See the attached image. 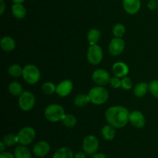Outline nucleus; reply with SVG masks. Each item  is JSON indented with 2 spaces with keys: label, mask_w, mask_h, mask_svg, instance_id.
<instances>
[{
  "label": "nucleus",
  "mask_w": 158,
  "mask_h": 158,
  "mask_svg": "<svg viewBox=\"0 0 158 158\" xmlns=\"http://www.w3.org/2000/svg\"><path fill=\"white\" fill-rule=\"evenodd\" d=\"M105 117L110 125L115 128H121L129 121L130 113L126 107L122 106H111L106 110Z\"/></svg>",
  "instance_id": "f257e3e1"
},
{
  "label": "nucleus",
  "mask_w": 158,
  "mask_h": 158,
  "mask_svg": "<svg viewBox=\"0 0 158 158\" xmlns=\"http://www.w3.org/2000/svg\"><path fill=\"white\" fill-rule=\"evenodd\" d=\"M88 96L91 103L95 105H101L107 100L109 97L108 91L102 86H96L89 90Z\"/></svg>",
  "instance_id": "f03ea898"
},
{
  "label": "nucleus",
  "mask_w": 158,
  "mask_h": 158,
  "mask_svg": "<svg viewBox=\"0 0 158 158\" xmlns=\"http://www.w3.org/2000/svg\"><path fill=\"white\" fill-rule=\"evenodd\" d=\"M45 117L50 122H58L62 120L65 116L63 108L60 105L51 104L45 109Z\"/></svg>",
  "instance_id": "7ed1b4c3"
},
{
  "label": "nucleus",
  "mask_w": 158,
  "mask_h": 158,
  "mask_svg": "<svg viewBox=\"0 0 158 158\" xmlns=\"http://www.w3.org/2000/svg\"><path fill=\"white\" fill-rule=\"evenodd\" d=\"M23 77L26 83L35 84L40 80V72L35 65H26L23 69Z\"/></svg>",
  "instance_id": "20e7f679"
},
{
  "label": "nucleus",
  "mask_w": 158,
  "mask_h": 158,
  "mask_svg": "<svg viewBox=\"0 0 158 158\" xmlns=\"http://www.w3.org/2000/svg\"><path fill=\"white\" fill-rule=\"evenodd\" d=\"M35 103V97L29 91H23L19 98V106L23 111L31 110L33 108Z\"/></svg>",
  "instance_id": "39448f33"
},
{
  "label": "nucleus",
  "mask_w": 158,
  "mask_h": 158,
  "mask_svg": "<svg viewBox=\"0 0 158 158\" xmlns=\"http://www.w3.org/2000/svg\"><path fill=\"white\" fill-rule=\"evenodd\" d=\"M35 137V132L33 128L26 127L23 128L17 134L18 142L22 145H28L33 141Z\"/></svg>",
  "instance_id": "423d86ee"
},
{
  "label": "nucleus",
  "mask_w": 158,
  "mask_h": 158,
  "mask_svg": "<svg viewBox=\"0 0 158 158\" xmlns=\"http://www.w3.org/2000/svg\"><path fill=\"white\" fill-rule=\"evenodd\" d=\"M103 50L98 45H92L87 52V60L91 64L97 65L103 60Z\"/></svg>",
  "instance_id": "0eeeda50"
},
{
  "label": "nucleus",
  "mask_w": 158,
  "mask_h": 158,
  "mask_svg": "<svg viewBox=\"0 0 158 158\" xmlns=\"http://www.w3.org/2000/svg\"><path fill=\"white\" fill-rule=\"evenodd\" d=\"M99 148V140L95 136L89 135L83 140V148L87 154H94L97 151Z\"/></svg>",
  "instance_id": "6e6552de"
},
{
  "label": "nucleus",
  "mask_w": 158,
  "mask_h": 158,
  "mask_svg": "<svg viewBox=\"0 0 158 158\" xmlns=\"http://www.w3.org/2000/svg\"><path fill=\"white\" fill-rule=\"evenodd\" d=\"M93 80L99 86H105L110 82V76L107 71L102 69L95 70L93 73Z\"/></svg>",
  "instance_id": "1a4fd4ad"
},
{
  "label": "nucleus",
  "mask_w": 158,
  "mask_h": 158,
  "mask_svg": "<svg viewBox=\"0 0 158 158\" xmlns=\"http://www.w3.org/2000/svg\"><path fill=\"white\" fill-rule=\"evenodd\" d=\"M125 43L124 41L121 38L116 37L111 40L110 43L109 45V52L112 56H117L120 54L122 53V52L124 49Z\"/></svg>",
  "instance_id": "9d476101"
},
{
  "label": "nucleus",
  "mask_w": 158,
  "mask_h": 158,
  "mask_svg": "<svg viewBox=\"0 0 158 158\" xmlns=\"http://www.w3.org/2000/svg\"><path fill=\"white\" fill-rule=\"evenodd\" d=\"M123 8L127 13L131 15L136 14L140 9V0H123Z\"/></svg>",
  "instance_id": "9b49d317"
},
{
  "label": "nucleus",
  "mask_w": 158,
  "mask_h": 158,
  "mask_svg": "<svg viewBox=\"0 0 158 158\" xmlns=\"http://www.w3.org/2000/svg\"><path fill=\"white\" fill-rule=\"evenodd\" d=\"M129 120L131 124L137 128H142L145 125V118L140 111H134L130 114Z\"/></svg>",
  "instance_id": "f8f14e48"
},
{
  "label": "nucleus",
  "mask_w": 158,
  "mask_h": 158,
  "mask_svg": "<svg viewBox=\"0 0 158 158\" xmlns=\"http://www.w3.org/2000/svg\"><path fill=\"white\" fill-rule=\"evenodd\" d=\"M73 89V83L70 80H64L61 82L56 89V93L60 97H64L69 95Z\"/></svg>",
  "instance_id": "ddd939ff"
},
{
  "label": "nucleus",
  "mask_w": 158,
  "mask_h": 158,
  "mask_svg": "<svg viewBox=\"0 0 158 158\" xmlns=\"http://www.w3.org/2000/svg\"><path fill=\"white\" fill-rule=\"evenodd\" d=\"M50 151V146L46 141H40L34 146L33 153L39 157L46 156Z\"/></svg>",
  "instance_id": "4468645a"
},
{
  "label": "nucleus",
  "mask_w": 158,
  "mask_h": 158,
  "mask_svg": "<svg viewBox=\"0 0 158 158\" xmlns=\"http://www.w3.org/2000/svg\"><path fill=\"white\" fill-rule=\"evenodd\" d=\"M113 72L117 77H123L129 73V67L126 63L118 62L113 65Z\"/></svg>",
  "instance_id": "2eb2a0df"
},
{
  "label": "nucleus",
  "mask_w": 158,
  "mask_h": 158,
  "mask_svg": "<svg viewBox=\"0 0 158 158\" xmlns=\"http://www.w3.org/2000/svg\"><path fill=\"white\" fill-rule=\"evenodd\" d=\"M0 45L3 50L6 52H11L14 50L15 48V40L10 36H5L3 37L0 42Z\"/></svg>",
  "instance_id": "dca6fc26"
},
{
  "label": "nucleus",
  "mask_w": 158,
  "mask_h": 158,
  "mask_svg": "<svg viewBox=\"0 0 158 158\" xmlns=\"http://www.w3.org/2000/svg\"><path fill=\"white\" fill-rule=\"evenodd\" d=\"M12 12L15 18L21 19L26 16V9L20 3H15V5H13L12 7Z\"/></svg>",
  "instance_id": "f3484780"
},
{
  "label": "nucleus",
  "mask_w": 158,
  "mask_h": 158,
  "mask_svg": "<svg viewBox=\"0 0 158 158\" xmlns=\"http://www.w3.org/2000/svg\"><path fill=\"white\" fill-rule=\"evenodd\" d=\"M115 127L111 125H106L102 129V136L106 140H112L114 138L116 134Z\"/></svg>",
  "instance_id": "a211bd4d"
},
{
  "label": "nucleus",
  "mask_w": 158,
  "mask_h": 158,
  "mask_svg": "<svg viewBox=\"0 0 158 158\" xmlns=\"http://www.w3.org/2000/svg\"><path fill=\"white\" fill-rule=\"evenodd\" d=\"M148 89H149V85L147 83H137L134 88V94L136 97H142L147 94Z\"/></svg>",
  "instance_id": "6ab92c4d"
},
{
  "label": "nucleus",
  "mask_w": 158,
  "mask_h": 158,
  "mask_svg": "<svg viewBox=\"0 0 158 158\" xmlns=\"http://www.w3.org/2000/svg\"><path fill=\"white\" fill-rule=\"evenodd\" d=\"M15 158H31V154L29 150L25 145L19 146L15 150Z\"/></svg>",
  "instance_id": "aec40b11"
},
{
  "label": "nucleus",
  "mask_w": 158,
  "mask_h": 158,
  "mask_svg": "<svg viewBox=\"0 0 158 158\" xmlns=\"http://www.w3.org/2000/svg\"><path fill=\"white\" fill-rule=\"evenodd\" d=\"M100 38V32L97 29H91L87 35V39L90 46L96 45Z\"/></svg>",
  "instance_id": "412c9836"
},
{
  "label": "nucleus",
  "mask_w": 158,
  "mask_h": 158,
  "mask_svg": "<svg viewBox=\"0 0 158 158\" xmlns=\"http://www.w3.org/2000/svg\"><path fill=\"white\" fill-rule=\"evenodd\" d=\"M53 158H73V154L69 148H62L55 153Z\"/></svg>",
  "instance_id": "4be33fe9"
},
{
  "label": "nucleus",
  "mask_w": 158,
  "mask_h": 158,
  "mask_svg": "<svg viewBox=\"0 0 158 158\" xmlns=\"http://www.w3.org/2000/svg\"><path fill=\"white\" fill-rule=\"evenodd\" d=\"M90 102L89 97L86 94H79L75 97L74 100V104L77 106H84Z\"/></svg>",
  "instance_id": "5701e85b"
},
{
  "label": "nucleus",
  "mask_w": 158,
  "mask_h": 158,
  "mask_svg": "<svg viewBox=\"0 0 158 158\" xmlns=\"http://www.w3.org/2000/svg\"><path fill=\"white\" fill-rule=\"evenodd\" d=\"M9 91L12 95L20 96L23 94V87L18 82H12L9 86Z\"/></svg>",
  "instance_id": "b1692460"
},
{
  "label": "nucleus",
  "mask_w": 158,
  "mask_h": 158,
  "mask_svg": "<svg viewBox=\"0 0 158 158\" xmlns=\"http://www.w3.org/2000/svg\"><path fill=\"white\" fill-rule=\"evenodd\" d=\"M63 124L68 128H73L77 124V119L72 114H65L64 117L62 120Z\"/></svg>",
  "instance_id": "393cba45"
},
{
  "label": "nucleus",
  "mask_w": 158,
  "mask_h": 158,
  "mask_svg": "<svg viewBox=\"0 0 158 158\" xmlns=\"http://www.w3.org/2000/svg\"><path fill=\"white\" fill-rule=\"evenodd\" d=\"M23 69H22L19 65L14 64L9 66V69H8V72H9V73L12 77H18L19 76L23 75Z\"/></svg>",
  "instance_id": "a878e982"
},
{
  "label": "nucleus",
  "mask_w": 158,
  "mask_h": 158,
  "mask_svg": "<svg viewBox=\"0 0 158 158\" xmlns=\"http://www.w3.org/2000/svg\"><path fill=\"white\" fill-rule=\"evenodd\" d=\"M2 142L6 146L11 147L18 142V137H17V136L13 135V134H8V135L5 136Z\"/></svg>",
  "instance_id": "bb28decb"
},
{
  "label": "nucleus",
  "mask_w": 158,
  "mask_h": 158,
  "mask_svg": "<svg viewBox=\"0 0 158 158\" xmlns=\"http://www.w3.org/2000/svg\"><path fill=\"white\" fill-rule=\"evenodd\" d=\"M113 33L116 37H122L123 34L125 33V27L123 25L120 24V23H117L113 28Z\"/></svg>",
  "instance_id": "cd10ccee"
},
{
  "label": "nucleus",
  "mask_w": 158,
  "mask_h": 158,
  "mask_svg": "<svg viewBox=\"0 0 158 158\" xmlns=\"http://www.w3.org/2000/svg\"><path fill=\"white\" fill-rule=\"evenodd\" d=\"M56 87L55 86V85L52 83H49V82L45 83L44 84H43V86H42V89H43V92L46 94H53L56 91Z\"/></svg>",
  "instance_id": "c85d7f7f"
},
{
  "label": "nucleus",
  "mask_w": 158,
  "mask_h": 158,
  "mask_svg": "<svg viewBox=\"0 0 158 158\" xmlns=\"http://www.w3.org/2000/svg\"><path fill=\"white\" fill-rule=\"evenodd\" d=\"M149 89L151 94L158 99V80H154L149 84Z\"/></svg>",
  "instance_id": "c756f323"
},
{
  "label": "nucleus",
  "mask_w": 158,
  "mask_h": 158,
  "mask_svg": "<svg viewBox=\"0 0 158 158\" xmlns=\"http://www.w3.org/2000/svg\"><path fill=\"white\" fill-rule=\"evenodd\" d=\"M132 81L130 78L126 77L121 80V86L124 89H130L132 87Z\"/></svg>",
  "instance_id": "7c9ffc66"
},
{
  "label": "nucleus",
  "mask_w": 158,
  "mask_h": 158,
  "mask_svg": "<svg viewBox=\"0 0 158 158\" xmlns=\"http://www.w3.org/2000/svg\"><path fill=\"white\" fill-rule=\"evenodd\" d=\"M110 83V86L114 88H119L121 86V80L117 77L111 78Z\"/></svg>",
  "instance_id": "2f4dec72"
},
{
  "label": "nucleus",
  "mask_w": 158,
  "mask_h": 158,
  "mask_svg": "<svg viewBox=\"0 0 158 158\" xmlns=\"http://www.w3.org/2000/svg\"><path fill=\"white\" fill-rule=\"evenodd\" d=\"M148 6L151 10H154V9H155L157 7V0H151L148 2Z\"/></svg>",
  "instance_id": "473e14b6"
},
{
  "label": "nucleus",
  "mask_w": 158,
  "mask_h": 158,
  "mask_svg": "<svg viewBox=\"0 0 158 158\" xmlns=\"http://www.w3.org/2000/svg\"><path fill=\"white\" fill-rule=\"evenodd\" d=\"M0 158H15L11 153L9 152H2L0 154Z\"/></svg>",
  "instance_id": "72a5a7b5"
},
{
  "label": "nucleus",
  "mask_w": 158,
  "mask_h": 158,
  "mask_svg": "<svg viewBox=\"0 0 158 158\" xmlns=\"http://www.w3.org/2000/svg\"><path fill=\"white\" fill-rule=\"evenodd\" d=\"M74 158H86V154L83 152H78L77 154L75 155Z\"/></svg>",
  "instance_id": "f704fd0d"
},
{
  "label": "nucleus",
  "mask_w": 158,
  "mask_h": 158,
  "mask_svg": "<svg viewBox=\"0 0 158 158\" xmlns=\"http://www.w3.org/2000/svg\"><path fill=\"white\" fill-rule=\"evenodd\" d=\"M0 4H1V10H0V14L2 15L5 11V2L3 0H0Z\"/></svg>",
  "instance_id": "c9c22d12"
},
{
  "label": "nucleus",
  "mask_w": 158,
  "mask_h": 158,
  "mask_svg": "<svg viewBox=\"0 0 158 158\" xmlns=\"http://www.w3.org/2000/svg\"><path fill=\"white\" fill-rule=\"evenodd\" d=\"M92 158H107L103 154H97L93 156Z\"/></svg>",
  "instance_id": "e433bc0d"
},
{
  "label": "nucleus",
  "mask_w": 158,
  "mask_h": 158,
  "mask_svg": "<svg viewBox=\"0 0 158 158\" xmlns=\"http://www.w3.org/2000/svg\"><path fill=\"white\" fill-rule=\"evenodd\" d=\"M0 146H1V150H0V151H1V153H2V152H3V151H4V148H5V146H6V145L4 144V143H3V142H1V143H0Z\"/></svg>",
  "instance_id": "4c0bfd02"
},
{
  "label": "nucleus",
  "mask_w": 158,
  "mask_h": 158,
  "mask_svg": "<svg viewBox=\"0 0 158 158\" xmlns=\"http://www.w3.org/2000/svg\"><path fill=\"white\" fill-rule=\"evenodd\" d=\"M25 0H12V2H14L15 3H20L21 4L22 2H23Z\"/></svg>",
  "instance_id": "58836bf2"
},
{
  "label": "nucleus",
  "mask_w": 158,
  "mask_h": 158,
  "mask_svg": "<svg viewBox=\"0 0 158 158\" xmlns=\"http://www.w3.org/2000/svg\"><path fill=\"white\" fill-rule=\"evenodd\" d=\"M157 2H158V0H157Z\"/></svg>",
  "instance_id": "ea45409f"
},
{
  "label": "nucleus",
  "mask_w": 158,
  "mask_h": 158,
  "mask_svg": "<svg viewBox=\"0 0 158 158\" xmlns=\"http://www.w3.org/2000/svg\"><path fill=\"white\" fill-rule=\"evenodd\" d=\"M157 11H158V9H157Z\"/></svg>",
  "instance_id": "a19ab883"
}]
</instances>
